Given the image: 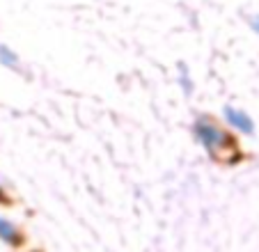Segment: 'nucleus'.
<instances>
[{
    "label": "nucleus",
    "instance_id": "5",
    "mask_svg": "<svg viewBox=\"0 0 259 252\" xmlns=\"http://www.w3.org/2000/svg\"><path fill=\"white\" fill-rule=\"evenodd\" d=\"M181 85L186 88V92H191V88H193V85H191V80H188V78H184V76H181Z\"/></svg>",
    "mask_w": 259,
    "mask_h": 252
},
{
    "label": "nucleus",
    "instance_id": "2",
    "mask_svg": "<svg viewBox=\"0 0 259 252\" xmlns=\"http://www.w3.org/2000/svg\"><path fill=\"white\" fill-rule=\"evenodd\" d=\"M225 119H227V124H230L232 129H236V131H241V133H252L254 131L252 119H250L243 110H239V108L227 106L225 108Z\"/></svg>",
    "mask_w": 259,
    "mask_h": 252
},
{
    "label": "nucleus",
    "instance_id": "7",
    "mask_svg": "<svg viewBox=\"0 0 259 252\" xmlns=\"http://www.w3.org/2000/svg\"><path fill=\"white\" fill-rule=\"evenodd\" d=\"M3 197H5V193H3V186H0V202H3Z\"/></svg>",
    "mask_w": 259,
    "mask_h": 252
},
{
    "label": "nucleus",
    "instance_id": "4",
    "mask_svg": "<svg viewBox=\"0 0 259 252\" xmlns=\"http://www.w3.org/2000/svg\"><path fill=\"white\" fill-rule=\"evenodd\" d=\"M0 64H5V67H16V64H19V55H16L10 46H0Z\"/></svg>",
    "mask_w": 259,
    "mask_h": 252
},
{
    "label": "nucleus",
    "instance_id": "1",
    "mask_svg": "<svg viewBox=\"0 0 259 252\" xmlns=\"http://www.w3.org/2000/svg\"><path fill=\"white\" fill-rule=\"evenodd\" d=\"M193 133H195L197 142L204 147L206 151L215 154V151H223L225 147H230V136H227L218 124H213L211 119H197L195 126H193Z\"/></svg>",
    "mask_w": 259,
    "mask_h": 252
},
{
    "label": "nucleus",
    "instance_id": "3",
    "mask_svg": "<svg viewBox=\"0 0 259 252\" xmlns=\"http://www.w3.org/2000/svg\"><path fill=\"white\" fill-rule=\"evenodd\" d=\"M0 241L10 243V245H19V243L23 241L19 229H16V225L10 223L7 218H0Z\"/></svg>",
    "mask_w": 259,
    "mask_h": 252
},
{
    "label": "nucleus",
    "instance_id": "6",
    "mask_svg": "<svg viewBox=\"0 0 259 252\" xmlns=\"http://www.w3.org/2000/svg\"><path fill=\"white\" fill-rule=\"evenodd\" d=\"M252 30L259 34V16H254V19H252Z\"/></svg>",
    "mask_w": 259,
    "mask_h": 252
}]
</instances>
